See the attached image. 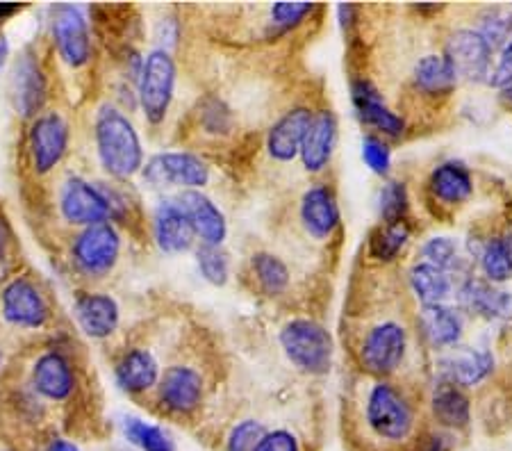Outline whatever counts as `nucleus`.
<instances>
[{
  "mask_svg": "<svg viewBox=\"0 0 512 451\" xmlns=\"http://www.w3.org/2000/svg\"><path fill=\"white\" fill-rule=\"evenodd\" d=\"M360 155H362V162H365V167L371 171V174H376L381 178L390 176L394 155H392V146L387 139L378 137L374 133H367L360 142Z\"/></svg>",
  "mask_w": 512,
  "mask_h": 451,
  "instance_id": "obj_41",
  "label": "nucleus"
},
{
  "mask_svg": "<svg viewBox=\"0 0 512 451\" xmlns=\"http://www.w3.org/2000/svg\"><path fill=\"white\" fill-rule=\"evenodd\" d=\"M406 283L419 308L442 306V303H451V299H456V276L442 272V269L428 265V262H412L408 267Z\"/></svg>",
  "mask_w": 512,
  "mask_h": 451,
  "instance_id": "obj_29",
  "label": "nucleus"
},
{
  "mask_svg": "<svg viewBox=\"0 0 512 451\" xmlns=\"http://www.w3.org/2000/svg\"><path fill=\"white\" fill-rule=\"evenodd\" d=\"M121 258V233L112 221L80 228L71 242V260L87 278H101L117 267Z\"/></svg>",
  "mask_w": 512,
  "mask_h": 451,
  "instance_id": "obj_7",
  "label": "nucleus"
},
{
  "mask_svg": "<svg viewBox=\"0 0 512 451\" xmlns=\"http://www.w3.org/2000/svg\"><path fill=\"white\" fill-rule=\"evenodd\" d=\"M51 35L57 55L71 69H80L92 60V35L85 12L78 5H55L51 16Z\"/></svg>",
  "mask_w": 512,
  "mask_h": 451,
  "instance_id": "obj_15",
  "label": "nucleus"
},
{
  "mask_svg": "<svg viewBox=\"0 0 512 451\" xmlns=\"http://www.w3.org/2000/svg\"><path fill=\"white\" fill-rule=\"evenodd\" d=\"M362 424L383 447H403L419 438V410L401 385L374 379L362 397Z\"/></svg>",
  "mask_w": 512,
  "mask_h": 451,
  "instance_id": "obj_1",
  "label": "nucleus"
},
{
  "mask_svg": "<svg viewBox=\"0 0 512 451\" xmlns=\"http://www.w3.org/2000/svg\"><path fill=\"white\" fill-rule=\"evenodd\" d=\"M251 276L258 290L269 299H280L292 290V267L271 251H255L251 256Z\"/></svg>",
  "mask_w": 512,
  "mask_h": 451,
  "instance_id": "obj_31",
  "label": "nucleus"
},
{
  "mask_svg": "<svg viewBox=\"0 0 512 451\" xmlns=\"http://www.w3.org/2000/svg\"><path fill=\"white\" fill-rule=\"evenodd\" d=\"M456 299L462 313L483 319V322H501L512 315V292L483 281L481 276L469 274L460 278Z\"/></svg>",
  "mask_w": 512,
  "mask_h": 451,
  "instance_id": "obj_18",
  "label": "nucleus"
},
{
  "mask_svg": "<svg viewBox=\"0 0 512 451\" xmlns=\"http://www.w3.org/2000/svg\"><path fill=\"white\" fill-rule=\"evenodd\" d=\"M497 92H499V101L503 103V108H506V110H512V82H508L506 87L497 89Z\"/></svg>",
  "mask_w": 512,
  "mask_h": 451,
  "instance_id": "obj_49",
  "label": "nucleus"
},
{
  "mask_svg": "<svg viewBox=\"0 0 512 451\" xmlns=\"http://www.w3.org/2000/svg\"><path fill=\"white\" fill-rule=\"evenodd\" d=\"M158 404L171 417H189L205 399V376L189 363H173L160 374Z\"/></svg>",
  "mask_w": 512,
  "mask_h": 451,
  "instance_id": "obj_11",
  "label": "nucleus"
},
{
  "mask_svg": "<svg viewBox=\"0 0 512 451\" xmlns=\"http://www.w3.org/2000/svg\"><path fill=\"white\" fill-rule=\"evenodd\" d=\"M417 260L428 262L442 272H447L451 276H460L465 278L467 274V258L462 253V246L451 235H431L421 242L419 251H417Z\"/></svg>",
  "mask_w": 512,
  "mask_h": 451,
  "instance_id": "obj_34",
  "label": "nucleus"
},
{
  "mask_svg": "<svg viewBox=\"0 0 512 451\" xmlns=\"http://www.w3.org/2000/svg\"><path fill=\"white\" fill-rule=\"evenodd\" d=\"M30 388L46 401H66L76 392V369L60 349L44 351L30 367Z\"/></svg>",
  "mask_w": 512,
  "mask_h": 451,
  "instance_id": "obj_19",
  "label": "nucleus"
},
{
  "mask_svg": "<svg viewBox=\"0 0 512 451\" xmlns=\"http://www.w3.org/2000/svg\"><path fill=\"white\" fill-rule=\"evenodd\" d=\"M474 256L483 281L492 285L508 283L512 278V233L490 235Z\"/></svg>",
  "mask_w": 512,
  "mask_h": 451,
  "instance_id": "obj_32",
  "label": "nucleus"
},
{
  "mask_svg": "<svg viewBox=\"0 0 512 451\" xmlns=\"http://www.w3.org/2000/svg\"><path fill=\"white\" fill-rule=\"evenodd\" d=\"M412 240V228L408 221L399 224H378L367 240V258L376 265H392L406 251Z\"/></svg>",
  "mask_w": 512,
  "mask_h": 451,
  "instance_id": "obj_33",
  "label": "nucleus"
},
{
  "mask_svg": "<svg viewBox=\"0 0 512 451\" xmlns=\"http://www.w3.org/2000/svg\"><path fill=\"white\" fill-rule=\"evenodd\" d=\"M160 363L151 349L132 347L123 351L117 367H114V379L126 395H144L158 388L160 381Z\"/></svg>",
  "mask_w": 512,
  "mask_h": 451,
  "instance_id": "obj_28",
  "label": "nucleus"
},
{
  "mask_svg": "<svg viewBox=\"0 0 512 451\" xmlns=\"http://www.w3.org/2000/svg\"><path fill=\"white\" fill-rule=\"evenodd\" d=\"M319 12L315 3H274L267 7V21H264V39H280L301 28L305 21Z\"/></svg>",
  "mask_w": 512,
  "mask_h": 451,
  "instance_id": "obj_35",
  "label": "nucleus"
},
{
  "mask_svg": "<svg viewBox=\"0 0 512 451\" xmlns=\"http://www.w3.org/2000/svg\"><path fill=\"white\" fill-rule=\"evenodd\" d=\"M444 57L456 71L458 82L487 85L494 67V53L474 28H456L444 41Z\"/></svg>",
  "mask_w": 512,
  "mask_h": 451,
  "instance_id": "obj_9",
  "label": "nucleus"
},
{
  "mask_svg": "<svg viewBox=\"0 0 512 451\" xmlns=\"http://www.w3.org/2000/svg\"><path fill=\"white\" fill-rule=\"evenodd\" d=\"M296 217L308 240L324 244L335 237L342 226V210L337 194L328 183H315L305 187L299 205H296Z\"/></svg>",
  "mask_w": 512,
  "mask_h": 451,
  "instance_id": "obj_13",
  "label": "nucleus"
},
{
  "mask_svg": "<svg viewBox=\"0 0 512 451\" xmlns=\"http://www.w3.org/2000/svg\"><path fill=\"white\" fill-rule=\"evenodd\" d=\"M494 372H497V356L483 347L458 344L435 358V379L458 385L462 390L478 388Z\"/></svg>",
  "mask_w": 512,
  "mask_h": 451,
  "instance_id": "obj_12",
  "label": "nucleus"
},
{
  "mask_svg": "<svg viewBox=\"0 0 512 451\" xmlns=\"http://www.w3.org/2000/svg\"><path fill=\"white\" fill-rule=\"evenodd\" d=\"M474 30L485 39V44L497 57L501 48L512 39V7H485L476 16Z\"/></svg>",
  "mask_w": 512,
  "mask_h": 451,
  "instance_id": "obj_36",
  "label": "nucleus"
},
{
  "mask_svg": "<svg viewBox=\"0 0 512 451\" xmlns=\"http://www.w3.org/2000/svg\"><path fill=\"white\" fill-rule=\"evenodd\" d=\"M48 98V80L37 55L23 51L12 69V101L23 119H37Z\"/></svg>",
  "mask_w": 512,
  "mask_h": 451,
  "instance_id": "obj_21",
  "label": "nucleus"
},
{
  "mask_svg": "<svg viewBox=\"0 0 512 451\" xmlns=\"http://www.w3.org/2000/svg\"><path fill=\"white\" fill-rule=\"evenodd\" d=\"M312 117H315V108L310 105H292L280 117L271 123L264 137V151H267L269 160L276 164H292L299 160L301 146L305 133H308Z\"/></svg>",
  "mask_w": 512,
  "mask_h": 451,
  "instance_id": "obj_17",
  "label": "nucleus"
},
{
  "mask_svg": "<svg viewBox=\"0 0 512 451\" xmlns=\"http://www.w3.org/2000/svg\"><path fill=\"white\" fill-rule=\"evenodd\" d=\"M508 82H512V39L501 48L497 57H494L492 76L487 85H490L492 89H501V87H506Z\"/></svg>",
  "mask_w": 512,
  "mask_h": 451,
  "instance_id": "obj_44",
  "label": "nucleus"
},
{
  "mask_svg": "<svg viewBox=\"0 0 512 451\" xmlns=\"http://www.w3.org/2000/svg\"><path fill=\"white\" fill-rule=\"evenodd\" d=\"M465 313L458 306H424L417 310V333L428 349L449 351L465 340Z\"/></svg>",
  "mask_w": 512,
  "mask_h": 451,
  "instance_id": "obj_20",
  "label": "nucleus"
},
{
  "mask_svg": "<svg viewBox=\"0 0 512 451\" xmlns=\"http://www.w3.org/2000/svg\"><path fill=\"white\" fill-rule=\"evenodd\" d=\"M7 276H10V260H0V285L7 283Z\"/></svg>",
  "mask_w": 512,
  "mask_h": 451,
  "instance_id": "obj_51",
  "label": "nucleus"
},
{
  "mask_svg": "<svg viewBox=\"0 0 512 451\" xmlns=\"http://www.w3.org/2000/svg\"><path fill=\"white\" fill-rule=\"evenodd\" d=\"M21 12V5L16 3H0V23H5L7 19H12L14 14Z\"/></svg>",
  "mask_w": 512,
  "mask_h": 451,
  "instance_id": "obj_48",
  "label": "nucleus"
},
{
  "mask_svg": "<svg viewBox=\"0 0 512 451\" xmlns=\"http://www.w3.org/2000/svg\"><path fill=\"white\" fill-rule=\"evenodd\" d=\"M151 228L155 246L167 256H180V253L194 249V228L176 199H162L155 205Z\"/></svg>",
  "mask_w": 512,
  "mask_h": 451,
  "instance_id": "obj_24",
  "label": "nucleus"
},
{
  "mask_svg": "<svg viewBox=\"0 0 512 451\" xmlns=\"http://www.w3.org/2000/svg\"><path fill=\"white\" fill-rule=\"evenodd\" d=\"M178 67L169 51L153 48L144 57V67L137 80V103L144 119L151 126H162L169 117L171 103L176 98Z\"/></svg>",
  "mask_w": 512,
  "mask_h": 451,
  "instance_id": "obj_5",
  "label": "nucleus"
},
{
  "mask_svg": "<svg viewBox=\"0 0 512 451\" xmlns=\"http://www.w3.org/2000/svg\"><path fill=\"white\" fill-rule=\"evenodd\" d=\"M0 451H16V449H12V447H5V449H0Z\"/></svg>",
  "mask_w": 512,
  "mask_h": 451,
  "instance_id": "obj_53",
  "label": "nucleus"
},
{
  "mask_svg": "<svg viewBox=\"0 0 512 451\" xmlns=\"http://www.w3.org/2000/svg\"><path fill=\"white\" fill-rule=\"evenodd\" d=\"M426 192L440 208L456 210L472 201L476 192V180L472 169L460 160H444L435 164L426 180Z\"/></svg>",
  "mask_w": 512,
  "mask_h": 451,
  "instance_id": "obj_22",
  "label": "nucleus"
},
{
  "mask_svg": "<svg viewBox=\"0 0 512 451\" xmlns=\"http://www.w3.org/2000/svg\"><path fill=\"white\" fill-rule=\"evenodd\" d=\"M351 103L355 117L362 126L374 130V135L383 139H401L406 135V117L387 105L383 92L371 78L358 76L351 80Z\"/></svg>",
  "mask_w": 512,
  "mask_h": 451,
  "instance_id": "obj_10",
  "label": "nucleus"
},
{
  "mask_svg": "<svg viewBox=\"0 0 512 451\" xmlns=\"http://www.w3.org/2000/svg\"><path fill=\"white\" fill-rule=\"evenodd\" d=\"M278 344L287 363L308 376H326L333 369L335 340L328 328L312 317H292L280 326Z\"/></svg>",
  "mask_w": 512,
  "mask_h": 451,
  "instance_id": "obj_4",
  "label": "nucleus"
},
{
  "mask_svg": "<svg viewBox=\"0 0 512 451\" xmlns=\"http://www.w3.org/2000/svg\"><path fill=\"white\" fill-rule=\"evenodd\" d=\"M96 153L107 176L130 180L144 169V146L135 123L112 103H103L94 119Z\"/></svg>",
  "mask_w": 512,
  "mask_h": 451,
  "instance_id": "obj_3",
  "label": "nucleus"
},
{
  "mask_svg": "<svg viewBox=\"0 0 512 451\" xmlns=\"http://www.w3.org/2000/svg\"><path fill=\"white\" fill-rule=\"evenodd\" d=\"M412 89L426 98H444L456 92L460 85L456 71L442 51L424 53L412 64Z\"/></svg>",
  "mask_w": 512,
  "mask_h": 451,
  "instance_id": "obj_30",
  "label": "nucleus"
},
{
  "mask_svg": "<svg viewBox=\"0 0 512 451\" xmlns=\"http://www.w3.org/2000/svg\"><path fill=\"white\" fill-rule=\"evenodd\" d=\"M60 212L66 224L87 228L112 219L103 185H92L80 176L66 178L60 187Z\"/></svg>",
  "mask_w": 512,
  "mask_h": 451,
  "instance_id": "obj_16",
  "label": "nucleus"
},
{
  "mask_svg": "<svg viewBox=\"0 0 512 451\" xmlns=\"http://www.w3.org/2000/svg\"><path fill=\"white\" fill-rule=\"evenodd\" d=\"M123 436L139 451H176V440L160 424L146 422L142 417H126L121 424Z\"/></svg>",
  "mask_w": 512,
  "mask_h": 451,
  "instance_id": "obj_37",
  "label": "nucleus"
},
{
  "mask_svg": "<svg viewBox=\"0 0 512 451\" xmlns=\"http://www.w3.org/2000/svg\"><path fill=\"white\" fill-rule=\"evenodd\" d=\"M69 123L60 112H44L32 119L28 133L30 164L37 176H46L64 160L69 151Z\"/></svg>",
  "mask_w": 512,
  "mask_h": 451,
  "instance_id": "obj_14",
  "label": "nucleus"
},
{
  "mask_svg": "<svg viewBox=\"0 0 512 451\" xmlns=\"http://www.w3.org/2000/svg\"><path fill=\"white\" fill-rule=\"evenodd\" d=\"M412 354V328L399 315H381L362 328L355 360L371 379L392 381Z\"/></svg>",
  "mask_w": 512,
  "mask_h": 451,
  "instance_id": "obj_2",
  "label": "nucleus"
},
{
  "mask_svg": "<svg viewBox=\"0 0 512 451\" xmlns=\"http://www.w3.org/2000/svg\"><path fill=\"white\" fill-rule=\"evenodd\" d=\"M337 135H340V121H337L335 112L330 108L315 110L299 153L305 174L319 176L330 167L337 149Z\"/></svg>",
  "mask_w": 512,
  "mask_h": 451,
  "instance_id": "obj_23",
  "label": "nucleus"
},
{
  "mask_svg": "<svg viewBox=\"0 0 512 451\" xmlns=\"http://www.w3.org/2000/svg\"><path fill=\"white\" fill-rule=\"evenodd\" d=\"M428 410H431V420L437 429L444 433L465 431L472 424V399L467 390L447 381L435 379L431 395H428Z\"/></svg>",
  "mask_w": 512,
  "mask_h": 451,
  "instance_id": "obj_27",
  "label": "nucleus"
},
{
  "mask_svg": "<svg viewBox=\"0 0 512 451\" xmlns=\"http://www.w3.org/2000/svg\"><path fill=\"white\" fill-rule=\"evenodd\" d=\"M264 424L260 420H242L230 429L226 438V451H253L264 436Z\"/></svg>",
  "mask_w": 512,
  "mask_h": 451,
  "instance_id": "obj_42",
  "label": "nucleus"
},
{
  "mask_svg": "<svg viewBox=\"0 0 512 451\" xmlns=\"http://www.w3.org/2000/svg\"><path fill=\"white\" fill-rule=\"evenodd\" d=\"M196 267L198 274L203 276V281L210 285H226L230 281V258L224 251V246H196Z\"/></svg>",
  "mask_w": 512,
  "mask_h": 451,
  "instance_id": "obj_39",
  "label": "nucleus"
},
{
  "mask_svg": "<svg viewBox=\"0 0 512 451\" xmlns=\"http://www.w3.org/2000/svg\"><path fill=\"white\" fill-rule=\"evenodd\" d=\"M46 451H82L76 442L66 440V438H55L51 440V445H48Z\"/></svg>",
  "mask_w": 512,
  "mask_h": 451,
  "instance_id": "obj_47",
  "label": "nucleus"
},
{
  "mask_svg": "<svg viewBox=\"0 0 512 451\" xmlns=\"http://www.w3.org/2000/svg\"><path fill=\"white\" fill-rule=\"evenodd\" d=\"M7 57H10V41L0 37V71H3V67L7 64Z\"/></svg>",
  "mask_w": 512,
  "mask_h": 451,
  "instance_id": "obj_50",
  "label": "nucleus"
},
{
  "mask_svg": "<svg viewBox=\"0 0 512 451\" xmlns=\"http://www.w3.org/2000/svg\"><path fill=\"white\" fill-rule=\"evenodd\" d=\"M253 451H303V442L292 429L264 431Z\"/></svg>",
  "mask_w": 512,
  "mask_h": 451,
  "instance_id": "obj_43",
  "label": "nucleus"
},
{
  "mask_svg": "<svg viewBox=\"0 0 512 451\" xmlns=\"http://www.w3.org/2000/svg\"><path fill=\"white\" fill-rule=\"evenodd\" d=\"M198 123H201L203 133L219 137L233 130L235 117L233 110L219 96H205L201 105H198Z\"/></svg>",
  "mask_w": 512,
  "mask_h": 451,
  "instance_id": "obj_40",
  "label": "nucleus"
},
{
  "mask_svg": "<svg viewBox=\"0 0 512 451\" xmlns=\"http://www.w3.org/2000/svg\"><path fill=\"white\" fill-rule=\"evenodd\" d=\"M0 315L14 328L37 331L48 324L51 308L41 287L32 278L14 276L0 290Z\"/></svg>",
  "mask_w": 512,
  "mask_h": 451,
  "instance_id": "obj_8",
  "label": "nucleus"
},
{
  "mask_svg": "<svg viewBox=\"0 0 512 451\" xmlns=\"http://www.w3.org/2000/svg\"><path fill=\"white\" fill-rule=\"evenodd\" d=\"M376 212L381 224H399L408 221L410 192L403 180H387L376 194Z\"/></svg>",
  "mask_w": 512,
  "mask_h": 451,
  "instance_id": "obj_38",
  "label": "nucleus"
},
{
  "mask_svg": "<svg viewBox=\"0 0 512 451\" xmlns=\"http://www.w3.org/2000/svg\"><path fill=\"white\" fill-rule=\"evenodd\" d=\"M0 367H3V351H0Z\"/></svg>",
  "mask_w": 512,
  "mask_h": 451,
  "instance_id": "obj_52",
  "label": "nucleus"
},
{
  "mask_svg": "<svg viewBox=\"0 0 512 451\" xmlns=\"http://www.w3.org/2000/svg\"><path fill=\"white\" fill-rule=\"evenodd\" d=\"M176 201L185 210L198 242L205 246H224L228 237V221L219 205L208 194L201 190H189L180 192Z\"/></svg>",
  "mask_w": 512,
  "mask_h": 451,
  "instance_id": "obj_25",
  "label": "nucleus"
},
{
  "mask_svg": "<svg viewBox=\"0 0 512 451\" xmlns=\"http://www.w3.org/2000/svg\"><path fill=\"white\" fill-rule=\"evenodd\" d=\"M80 331L92 340H107L121 324V308L107 292H82L73 303Z\"/></svg>",
  "mask_w": 512,
  "mask_h": 451,
  "instance_id": "obj_26",
  "label": "nucleus"
},
{
  "mask_svg": "<svg viewBox=\"0 0 512 451\" xmlns=\"http://www.w3.org/2000/svg\"><path fill=\"white\" fill-rule=\"evenodd\" d=\"M142 178L153 190H201L208 187L212 171L201 155L192 151H162L144 162Z\"/></svg>",
  "mask_w": 512,
  "mask_h": 451,
  "instance_id": "obj_6",
  "label": "nucleus"
},
{
  "mask_svg": "<svg viewBox=\"0 0 512 451\" xmlns=\"http://www.w3.org/2000/svg\"><path fill=\"white\" fill-rule=\"evenodd\" d=\"M14 244V231L10 219L0 215V260H10V249Z\"/></svg>",
  "mask_w": 512,
  "mask_h": 451,
  "instance_id": "obj_46",
  "label": "nucleus"
},
{
  "mask_svg": "<svg viewBox=\"0 0 512 451\" xmlns=\"http://www.w3.org/2000/svg\"><path fill=\"white\" fill-rule=\"evenodd\" d=\"M451 447V433H444L440 429L417 438V451H451Z\"/></svg>",
  "mask_w": 512,
  "mask_h": 451,
  "instance_id": "obj_45",
  "label": "nucleus"
}]
</instances>
